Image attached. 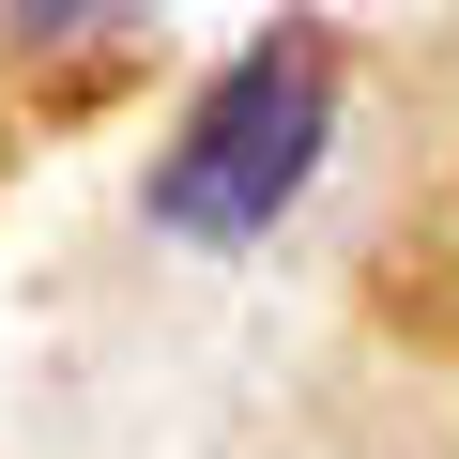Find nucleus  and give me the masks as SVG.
Listing matches in <instances>:
<instances>
[{"label": "nucleus", "mask_w": 459, "mask_h": 459, "mask_svg": "<svg viewBox=\"0 0 459 459\" xmlns=\"http://www.w3.org/2000/svg\"><path fill=\"white\" fill-rule=\"evenodd\" d=\"M322 138H337V62H322V31H261L230 77L184 92V123H169V153H153V230H184V246H261V230L307 199Z\"/></svg>", "instance_id": "1"}]
</instances>
